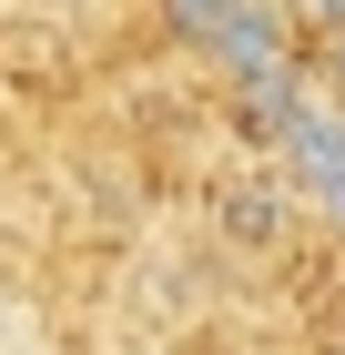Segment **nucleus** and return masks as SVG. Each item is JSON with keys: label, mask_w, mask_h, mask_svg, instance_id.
Wrapping results in <instances>:
<instances>
[{"label": "nucleus", "mask_w": 345, "mask_h": 355, "mask_svg": "<svg viewBox=\"0 0 345 355\" xmlns=\"http://www.w3.org/2000/svg\"><path fill=\"white\" fill-rule=\"evenodd\" d=\"M335 355H345V345H335Z\"/></svg>", "instance_id": "0eeeda50"}, {"label": "nucleus", "mask_w": 345, "mask_h": 355, "mask_svg": "<svg viewBox=\"0 0 345 355\" xmlns=\"http://www.w3.org/2000/svg\"><path fill=\"white\" fill-rule=\"evenodd\" d=\"M325 82H335V102H345V41H325Z\"/></svg>", "instance_id": "423d86ee"}, {"label": "nucleus", "mask_w": 345, "mask_h": 355, "mask_svg": "<svg viewBox=\"0 0 345 355\" xmlns=\"http://www.w3.org/2000/svg\"><path fill=\"white\" fill-rule=\"evenodd\" d=\"M325 92H315V71L305 61H285V71H264V82H234V112H244V132H264V142H285L305 112H315Z\"/></svg>", "instance_id": "7ed1b4c3"}, {"label": "nucleus", "mask_w": 345, "mask_h": 355, "mask_svg": "<svg viewBox=\"0 0 345 355\" xmlns=\"http://www.w3.org/2000/svg\"><path fill=\"white\" fill-rule=\"evenodd\" d=\"M224 234L264 254L274 234H285V183H234V193H224Z\"/></svg>", "instance_id": "20e7f679"}, {"label": "nucleus", "mask_w": 345, "mask_h": 355, "mask_svg": "<svg viewBox=\"0 0 345 355\" xmlns=\"http://www.w3.org/2000/svg\"><path fill=\"white\" fill-rule=\"evenodd\" d=\"M153 10H162V31H173V41L213 51V41L234 31V10H244V0H153Z\"/></svg>", "instance_id": "39448f33"}, {"label": "nucleus", "mask_w": 345, "mask_h": 355, "mask_svg": "<svg viewBox=\"0 0 345 355\" xmlns=\"http://www.w3.org/2000/svg\"><path fill=\"white\" fill-rule=\"evenodd\" d=\"M203 61L224 71V82H264V71L305 61V51H294V10H285V0H244V10H234V31H224Z\"/></svg>", "instance_id": "f257e3e1"}, {"label": "nucleus", "mask_w": 345, "mask_h": 355, "mask_svg": "<svg viewBox=\"0 0 345 355\" xmlns=\"http://www.w3.org/2000/svg\"><path fill=\"white\" fill-rule=\"evenodd\" d=\"M274 163H285V193H305V203L345 193V102H315L285 142H274Z\"/></svg>", "instance_id": "f03ea898"}]
</instances>
